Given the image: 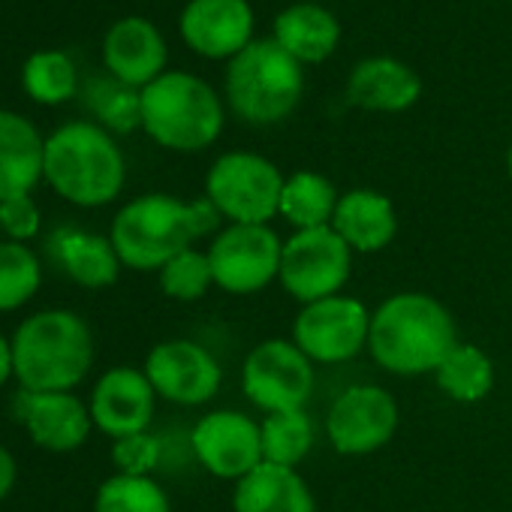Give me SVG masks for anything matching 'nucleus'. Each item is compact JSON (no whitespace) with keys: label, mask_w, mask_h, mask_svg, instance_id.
Segmentation results:
<instances>
[{"label":"nucleus","mask_w":512,"mask_h":512,"mask_svg":"<svg viewBox=\"0 0 512 512\" xmlns=\"http://www.w3.org/2000/svg\"><path fill=\"white\" fill-rule=\"evenodd\" d=\"M217 223L220 214L205 196L181 202L169 193H145L115 214L109 238L121 266L136 272H160L172 256L211 235Z\"/></svg>","instance_id":"f257e3e1"},{"label":"nucleus","mask_w":512,"mask_h":512,"mask_svg":"<svg viewBox=\"0 0 512 512\" xmlns=\"http://www.w3.org/2000/svg\"><path fill=\"white\" fill-rule=\"evenodd\" d=\"M458 344V329L443 302L428 293H395L371 311L368 353L395 377L434 374Z\"/></svg>","instance_id":"f03ea898"},{"label":"nucleus","mask_w":512,"mask_h":512,"mask_svg":"<svg viewBox=\"0 0 512 512\" xmlns=\"http://www.w3.org/2000/svg\"><path fill=\"white\" fill-rule=\"evenodd\" d=\"M94 362L88 323L73 311L28 317L13 338V374L28 392H70Z\"/></svg>","instance_id":"7ed1b4c3"},{"label":"nucleus","mask_w":512,"mask_h":512,"mask_svg":"<svg viewBox=\"0 0 512 512\" xmlns=\"http://www.w3.org/2000/svg\"><path fill=\"white\" fill-rule=\"evenodd\" d=\"M124 154L115 139L88 121L58 127L46 139L43 178L58 196L82 208L109 205L124 187Z\"/></svg>","instance_id":"20e7f679"},{"label":"nucleus","mask_w":512,"mask_h":512,"mask_svg":"<svg viewBox=\"0 0 512 512\" xmlns=\"http://www.w3.org/2000/svg\"><path fill=\"white\" fill-rule=\"evenodd\" d=\"M142 97V130L163 148L193 154L217 142L223 133V103L217 91L193 73H163Z\"/></svg>","instance_id":"39448f33"},{"label":"nucleus","mask_w":512,"mask_h":512,"mask_svg":"<svg viewBox=\"0 0 512 512\" xmlns=\"http://www.w3.org/2000/svg\"><path fill=\"white\" fill-rule=\"evenodd\" d=\"M305 94V70L275 40H253L226 67V103L253 124L269 127L287 121Z\"/></svg>","instance_id":"423d86ee"},{"label":"nucleus","mask_w":512,"mask_h":512,"mask_svg":"<svg viewBox=\"0 0 512 512\" xmlns=\"http://www.w3.org/2000/svg\"><path fill=\"white\" fill-rule=\"evenodd\" d=\"M284 172L263 154L226 151L205 175V199L229 223L266 226L281 208Z\"/></svg>","instance_id":"0eeeda50"},{"label":"nucleus","mask_w":512,"mask_h":512,"mask_svg":"<svg viewBox=\"0 0 512 512\" xmlns=\"http://www.w3.org/2000/svg\"><path fill=\"white\" fill-rule=\"evenodd\" d=\"M353 275V250L332 229H302L284 241L281 253V287L290 299L311 305L338 296Z\"/></svg>","instance_id":"6e6552de"},{"label":"nucleus","mask_w":512,"mask_h":512,"mask_svg":"<svg viewBox=\"0 0 512 512\" xmlns=\"http://www.w3.org/2000/svg\"><path fill=\"white\" fill-rule=\"evenodd\" d=\"M281 235L266 226L226 223L214 232L208 244V263L214 272V287L229 296L263 293L281 275Z\"/></svg>","instance_id":"1a4fd4ad"},{"label":"nucleus","mask_w":512,"mask_h":512,"mask_svg":"<svg viewBox=\"0 0 512 512\" xmlns=\"http://www.w3.org/2000/svg\"><path fill=\"white\" fill-rule=\"evenodd\" d=\"M314 362L296 347L293 338L260 341L241 365L244 398L263 413L305 410L314 395Z\"/></svg>","instance_id":"9d476101"},{"label":"nucleus","mask_w":512,"mask_h":512,"mask_svg":"<svg viewBox=\"0 0 512 512\" xmlns=\"http://www.w3.org/2000/svg\"><path fill=\"white\" fill-rule=\"evenodd\" d=\"M371 311L353 296H329L302 311L293 320V341L314 365H341L368 350Z\"/></svg>","instance_id":"9b49d317"},{"label":"nucleus","mask_w":512,"mask_h":512,"mask_svg":"<svg viewBox=\"0 0 512 512\" xmlns=\"http://www.w3.org/2000/svg\"><path fill=\"white\" fill-rule=\"evenodd\" d=\"M398 428V401L374 383L347 386L326 413V437L338 455H371Z\"/></svg>","instance_id":"f8f14e48"},{"label":"nucleus","mask_w":512,"mask_h":512,"mask_svg":"<svg viewBox=\"0 0 512 512\" xmlns=\"http://www.w3.org/2000/svg\"><path fill=\"white\" fill-rule=\"evenodd\" d=\"M190 446L196 461L217 479L238 482L263 464V434L260 422L241 410H211L205 413L193 434Z\"/></svg>","instance_id":"ddd939ff"},{"label":"nucleus","mask_w":512,"mask_h":512,"mask_svg":"<svg viewBox=\"0 0 512 512\" xmlns=\"http://www.w3.org/2000/svg\"><path fill=\"white\" fill-rule=\"evenodd\" d=\"M145 377L154 392L181 407L208 404L223 383L220 362L196 341H160L145 359Z\"/></svg>","instance_id":"4468645a"},{"label":"nucleus","mask_w":512,"mask_h":512,"mask_svg":"<svg viewBox=\"0 0 512 512\" xmlns=\"http://www.w3.org/2000/svg\"><path fill=\"white\" fill-rule=\"evenodd\" d=\"M178 28L196 55L232 61L253 43V7L247 0H190Z\"/></svg>","instance_id":"2eb2a0df"},{"label":"nucleus","mask_w":512,"mask_h":512,"mask_svg":"<svg viewBox=\"0 0 512 512\" xmlns=\"http://www.w3.org/2000/svg\"><path fill=\"white\" fill-rule=\"evenodd\" d=\"M13 416L28 428L37 446L49 452L79 449L91 434V407L73 392H28L19 389L13 398Z\"/></svg>","instance_id":"dca6fc26"},{"label":"nucleus","mask_w":512,"mask_h":512,"mask_svg":"<svg viewBox=\"0 0 512 512\" xmlns=\"http://www.w3.org/2000/svg\"><path fill=\"white\" fill-rule=\"evenodd\" d=\"M154 401L157 392L145 371L136 368H112L106 371L94 392H91V419L94 425L109 437H130L139 431H148L154 419Z\"/></svg>","instance_id":"f3484780"},{"label":"nucleus","mask_w":512,"mask_h":512,"mask_svg":"<svg viewBox=\"0 0 512 512\" xmlns=\"http://www.w3.org/2000/svg\"><path fill=\"white\" fill-rule=\"evenodd\" d=\"M103 64L109 67L112 79L142 91L163 76L166 43L148 19L130 16L109 28L103 40Z\"/></svg>","instance_id":"a211bd4d"},{"label":"nucleus","mask_w":512,"mask_h":512,"mask_svg":"<svg viewBox=\"0 0 512 512\" xmlns=\"http://www.w3.org/2000/svg\"><path fill=\"white\" fill-rule=\"evenodd\" d=\"M422 94V79L398 58L374 55L353 67L347 79V100L365 112L398 115L407 112Z\"/></svg>","instance_id":"6ab92c4d"},{"label":"nucleus","mask_w":512,"mask_h":512,"mask_svg":"<svg viewBox=\"0 0 512 512\" xmlns=\"http://www.w3.org/2000/svg\"><path fill=\"white\" fill-rule=\"evenodd\" d=\"M332 229L350 244L353 253H377L392 244L398 232V214L389 196L371 187H353L341 193Z\"/></svg>","instance_id":"aec40b11"},{"label":"nucleus","mask_w":512,"mask_h":512,"mask_svg":"<svg viewBox=\"0 0 512 512\" xmlns=\"http://www.w3.org/2000/svg\"><path fill=\"white\" fill-rule=\"evenodd\" d=\"M232 512H317V497L299 470L263 461L235 482Z\"/></svg>","instance_id":"412c9836"},{"label":"nucleus","mask_w":512,"mask_h":512,"mask_svg":"<svg viewBox=\"0 0 512 512\" xmlns=\"http://www.w3.org/2000/svg\"><path fill=\"white\" fill-rule=\"evenodd\" d=\"M46 142L37 127L16 115L0 109V202L13 196H28L43 175Z\"/></svg>","instance_id":"4be33fe9"},{"label":"nucleus","mask_w":512,"mask_h":512,"mask_svg":"<svg viewBox=\"0 0 512 512\" xmlns=\"http://www.w3.org/2000/svg\"><path fill=\"white\" fill-rule=\"evenodd\" d=\"M272 40L302 67L323 64L326 58H332V52L341 43V25L326 7L293 4L278 13Z\"/></svg>","instance_id":"5701e85b"},{"label":"nucleus","mask_w":512,"mask_h":512,"mask_svg":"<svg viewBox=\"0 0 512 512\" xmlns=\"http://www.w3.org/2000/svg\"><path fill=\"white\" fill-rule=\"evenodd\" d=\"M52 250H55V260L64 266V272L88 290L112 287L118 281L121 260H118L112 238L82 232V229H61L52 238Z\"/></svg>","instance_id":"b1692460"},{"label":"nucleus","mask_w":512,"mask_h":512,"mask_svg":"<svg viewBox=\"0 0 512 512\" xmlns=\"http://www.w3.org/2000/svg\"><path fill=\"white\" fill-rule=\"evenodd\" d=\"M341 193L335 190V184L311 169L293 172L284 181L281 190V208L278 214L296 229H320V226H332L335 208H338Z\"/></svg>","instance_id":"393cba45"},{"label":"nucleus","mask_w":512,"mask_h":512,"mask_svg":"<svg viewBox=\"0 0 512 512\" xmlns=\"http://www.w3.org/2000/svg\"><path fill=\"white\" fill-rule=\"evenodd\" d=\"M440 392L458 404H476L494 389V365L476 344L458 341L434 371Z\"/></svg>","instance_id":"a878e982"},{"label":"nucleus","mask_w":512,"mask_h":512,"mask_svg":"<svg viewBox=\"0 0 512 512\" xmlns=\"http://www.w3.org/2000/svg\"><path fill=\"white\" fill-rule=\"evenodd\" d=\"M263 434V461L278 467H299L314 449V419L305 410L266 413L260 422Z\"/></svg>","instance_id":"bb28decb"},{"label":"nucleus","mask_w":512,"mask_h":512,"mask_svg":"<svg viewBox=\"0 0 512 512\" xmlns=\"http://www.w3.org/2000/svg\"><path fill=\"white\" fill-rule=\"evenodd\" d=\"M43 272L37 253L22 241L0 244V311H16L34 299Z\"/></svg>","instance_id":"cd10ccee"},{"label":"nucleus","mask_w":512,"mask_h":512,"mask_svg":"<svg viewBox=\"0 0 512 512\" xmlns=\"http://www.w3.org/2000/svg\"><path fill=\"white\" fill-rule=\"evenodd\" d=\"M94 512H172V503L151 476L115 473L100 485Z\"/></svg>","instance_id":"c85d7f7f"},{"label":"nucleus","mask_w":512,"mask_h":512,"mask_svg":"<svg viewBox=\"0 0 512 512\" xmlns=\"http://www.w3.org/2000/svg\"><path fill=\"white\" fill-rule=\"evenodd\" d=\"M25 91L46 106L64 103L76 94V67L64 52H37L25 64Z\"/></svg>","instance_id":"c756f323"},{"label":"nucleus","mask_w":512,"mask_h":512,"mask_svg":"<svg viewBox=\"0 0 512 512\" xmlns=\"http://www.w3.org/2000/svg\"><path fill=\"white\" fill-rule=\"evenodd\" d=\"M214 287L208 250L187 247L160 269V290L175 302H196Z\"/></svg>","instance_id":"7c9ffc66"},{"label":"nucleus","mask_w":512,"mask_h":512,"mask_svg":"<svg viewBox=\"0 0 512 512\" xmlns=\"http://www.w3.org/2000/svg\"><path fill=\"white\" fill-rule=\"evenodd\" d=\"M85 100L94 115L115 133H130L142 127V97L136 88L118 79H97Z\"/></svg>","instance_id":"2f4dec72"},{"label":"nucleus","mask_w":512,"mask_h":512,"mask_svg":"<svg viewBox=\"0 0 512 512\" xmlns=\"http://www.w3.org/2000/svg\"><path fill=\"white\" fill-rule=\"evenodd\" d=\"M160 440L148 431L130 434V437H118L112 443V461L118 467V473L127 476H151V470L160 464Z\"/></svg>","instance_id":"473e14b6"},{"label":"nucleus","mask_w":512,"mask_h":512,"mask_svg":"<svg viewBox=\"0 0 512 512\" xmlns=\"http://www.w3.org/2000/svg\"><path fill=\"white\" fill-rule=\"evenodd\" d=\"M0 229L13 241H28L40 232V208L31 199V193L0 202Z\"/></svg>","instance_id":"72a5a7b5"},{"label":"nucleus","mask_w":512,"mask_h":512,"mask_svg":"<svg viewBox=\"0 0 512 512\" xmlns=\"http://www.w3.org/2000/svg\"><path fill=\"white\" fill-rule=\"evenodd\" d=\"M16 485V458L0 446V500H4Z\"/></svg>","instance_id":"f704fd0d"},{"label":"nucleus","mask_w":512,"mask_h":512,"mask_svg":"<svg viewBox=\"0 0 512 512\" xmlns=\"http://www.w3.org/2000/svg\"><path fill=\"white\" fill-rule=\"evenodd\" d=\"M13 377V341L0 335V386Z\"/></svg>","instance_id":"c9c22d12"},{"label":"nucleus","mask_w":512,"mask_h":512,"mask_svg":"<svg viewBox=\"0 0 512 512\" xmlns=\"http://www.w3.org/2000/svg\"><path fill=\"white\" fill-rule=\"evenodd\" d=\"M506 172H509V178H512V145H509V151H506Z\"/></svg>","instance_id":"e433bc0d"}]
</instances>
